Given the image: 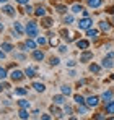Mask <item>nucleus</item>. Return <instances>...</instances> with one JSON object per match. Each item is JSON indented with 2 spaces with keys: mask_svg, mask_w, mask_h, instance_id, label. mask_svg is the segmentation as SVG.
<instances>
[{
  "mask_svg": "<svg viewBox=\"0 0 114 120\" xmlns=\"http://www.w3.org/2000/svg\"><path fill=\"white\" fill-rule=\"evenodd\" d=\"M24 33L28 34V38H38L39 36V26L36 21H29L24 28Z\"/></svg>",
  "mask_w": 114,
  "mask_h": 120,
  "instance_id": "nucleus-1",
  "label": "nucleus"
},
{
  "mask_svg": "<svg viewBox=\"0 0 114 120\" xmlns=\"http://www.w3.org/2000/svg\"><path fill=\"white\" fill-rule=\"evenodd\" d=\"M91 24H93V20L88 18V16H85L83 20L78 21V28L80 29H88V28H91Z\"/></svg>",
  "mask_w": 114,
  "mask_h": 120,
  "instance_id": "nucleus-2",
  "label": "nucleus"
},
{
  "mask_svg": "<svg viewBox=\"0 0 114 120\" xmlns=\"http://www.w3.org/2000/svg\"><path fill=\"white\" fill-rule=\"evenodd\" d=\"M10 76H12L13 81H20V80H23L26 75H24V71H21V70H13V71L10 73Z\"/></svg>",
  "mask_w": 114,
  "mask_h": 120,
  "instance_id": "nucleus-3",
  "label": "nucleus"
},
{
  "mask_svg": "<svg viewBox=\"0 0 114 120\" xmlns=\"http://www.w3.org/2000/svg\"><path fill=\"white\" fill-rule=\"evenodd\" d=\"M2 11L5 13V15H8V16H15V13H16V10L12 7V5H3V8H2Z\"/></svg>",
  "mask_w": 114,
  "mask_h": 120,
  "instance_id": "nucleus-4",
  "label": "nucleus"
},
{
  "mask_svg": "<svg viewBox=\"0 0 114 120\" xmlns=\"http://www.w3.org/2000/svg\"><path fill=\"white\" fill-rule=\"evenodd\" d=\"M86 104H88V107H96V105L99 104V98H96V96H90V98L86 99Z\"/></svg>",
  "mask_w": 114,
  "mask_h": 120,
  "instance_id": "nucleus-5",
  "label": "nucleus"
},
{
  "mask_svg": "<svg viewBox=\"0 0 114 120\" xmlns=\"http://www.w3.org/2000/svg\"><path fill=\"white\" fill-rule=\"evenodd\" d=\"M52 101H54L56 105H62V104L65 102V96H64V94H57V96L52 98Z\"/></svg>",
  "mask_w": 114,
  "mask_h": 120,
  "instance_id": "nucleus-6",
  "label": "nucleus"
},
{
  "mask_svg": "<svg viewBox=\"0 0 114 120\" xmlns=\"http://www.w3.org/2000/svg\"><path fill=\"white\" fill-rule=\"evenodd\" d=\"M103 5V0H88V7L90 8H99Z\"/></svg>",
  "mask_w": 114,
  "mask_h": 120,
  "instance_id": "nucleus-7",
  "label": "nucleus"
},
{
  "mask_svg": "<svg viewBox=\"0 0 114 120\" xmlns=\"http://www.w3.org/2000/svg\"><path fill=\"white\" fill-rule=\"evenodd\" d=\"M33 88H34L36 93H44V91H46V84H44V83H34Z\"/></svg>",
  "mask_w": 114,
  "mask_h": 120,
  "instance_id": "nucleus-8",
  "label": "nucleus"
},
{
  "mask_svg": "<svg viewBox=\"0 0 114 120\" xmlns=\"http://www.w3.org/2000/svg\"><path fill=\"white\" fill-rule=\"evenodd\" d=\"M60 91H62L64 96H70V94H72V88H70L69 84H62V86H60Z\"/></svg>",
  "mask_w": 114,
  "mask_h": 120,
  "instance_id": "nucleus-9",
  "label": "nucleus"
},
{
  "mask_svg": "<svg viewBox=\"0 0 114 120\" xmlns=\"http://www.w3.org/2000/svg\"><path fill=\"white\" fill-rule=\"evenodd\" d=\"M77 47H78V49H83V50H85V49H88V47H90V42H88V41H77Z\"/></svg>",
  "mask_w": 114,
  "mask_h": 120,
  "instance_id": "nucleus-10",
  "label": "nucleus"
},
{
  "mask_svg": "<svg viewBox=\"0 0 114 120\" xmlns=\"http://www.w3.org/2000/svg\"><path fill=\"white\" fill-rule=\"evenodd\" d=\"M101 99H103V102H109V101H113V93H111V91H106V93H103Z\"/></svg>",
  "mask_w": 114,
  "mask_h": 120,
  "instance_id": "nucleus-11",
  "label": "nucleus"
},
{
  "mask_svg": "<svg viewBox=\"0 0 114 120\" xmlns=\"http://www.w3.org/2000/svg\"><path fill=\"white\" fill-rule=\"evenodd\" d=\"M24 75H26L28 78H31V76H34V75H36V68H33V67H28V68L24 70Z\"/></svg>",
  "mask_w": 114,
  "mask_h": 120,
  "instance_id": "nucleus-12",
  "label": "nucleus"
},
{
  "mask_svg": "<svg viewBox=\"0 0 114 120\" xmlns=\"http://www.w3.org/2000/svg\"><path fill=\"white\" fill-rule=\"evenodd\" d=\"M33 59H34V60H42V59H44V52H41V50H36V49H34V52H33Z\"/></svg>",
  "mask_w": 114,
  "mask_h": 120,
  "instance_id": "nucleus-13",
  "label": "nucleus"
},
{
  "mask_svg": "<svg viewBox=\"0 0 114 120\" xmlns=\"http://www.w3.org/2000/svg\"><path fill=\"white\" fill-rule=\"evenodd\" d=\"M24 44H26L28 50H34V49H36V42H34L33 39H26V42H24Z\"/></svg>",
  "mask_w": 114,
  "mask_h": 120,
  "instance_id": "nucleus-14",
  "label": "nucleus"
},
{
  "mask_svg": "<svg viewBox=\"0 0 114 120\" xmlns=\"http://www.w3.org/2000/svg\"><path fill=\"white\" fill-rule=\"evenodd\" d=\"M93 59V54L91 52H85V54H81L80 55V62H86V60Z\"/></svg>",
  "mask_w": 114,
  "mask_h": 120,
  "instance_id": "nucleus-15",
  "label": "nucleus"
},
{
  "mask_svg": "<svg viewBox=\"0 0 114 120\" xmlns=\"http://www.w3.org/2000/svg\"><path fill=\"white\" fill-rule=\"evenodd\" d=\"M106 112H108V114H114V101L106 102Z\"/></svg>",
  "mask_w": 114,
  "mask_h": 120,
  "instance_id": "nucleus-16",
  "label": "nucleus"
},
{
  "mask_svg": "<svg viewBox=\"0 0 114 120\" xmlns=\"http://www.w3.org/2000/svg\"><path fill=\"white\" fill-rule=\"evenodd\" d=\"M18 117L20 119H29V112H28V109H21L18 112Z\"/></svg>",
  "mask_w": 114,
  "mask_h": 120,
  "instance_id": "nucleus-17",
  "label": "nucleus"
},
{
  "mask_svg": "<svg viewBox=\"0 0 114 120\" xmlns=\"http://www.w3.org/2000/svg\"><path fill=\"white\" fill-rule=\"evenodd\" d=\"M15 94H16V96H26V94H28V89H26V88H16V89H15Z\"/></svg>",
  "mask_w": 114,
  "mask_h": 120,
  "instance_id": "nucleus-18",
  "label": "nucleus"
},
{
  "mask_svg": "<svg viewBox=\"0 0 114 120\" xmlns=\"http://www.w3.org/2000/svg\"><path fill=\"white\" fill-rule=\"evenodd\" d=\"M34 10H36V11H34L36 16H46V8H44V7H38V8H34Z\"/></svg>",
  "mask_w": 114,
  "mask_h": 120,
  "instance_id": "nucleus-19",
  "label": "nucleus"
},
{
  "mask_svg": "<svg viewBox=\"0 0 114 120\" xmlns=\"http://www.w3.org/2000/svg\"><path fill=\"white\" fill-rule=\"evenodd\" d=\"M99 28H101L103 31H109V29H111V24H109L108 21H99Z\"/></svg>",
  "mask_w": 114,
  "mask_h": 120,
  "instance_id": "nucleus-20",
  "label": "nucleus"
},
{
  "mask_svg": "<svg viewBox=\"0 0 114 120\" xmlns=\"http://www.w3.org/2000/svg\"><path fill=\"white\" fill-rule=\"evenodd\" d=\"M86 36H88V38H96V36H98V29L88 28V29H86Z\"/></svg>",
  "mask_w": 114,
  "mask_h": 120,
  "instance_id": "nucleus-21",
  "label": "nucleus"
},
{
  "mask_svg": "<svg viewBox=\"0 0 114 120\" xmlns=\"http://www.w3.org/2000/svg\"><path fill=\"white\" fill-rule=\"evenodd\" d=\"M2 49H3L5 52H12V50H13V45L8 44V42H2Z\"/></svg>",
  "mask_w": 114,
  "mask_h": 120,
  "instance_id": "nucleus-22",
  "label": "nucleus"
},
{
  "mask_svg": "<svg viewBox=\"0 0 114 120\" xmlns=\"http://www.w3.org/2000/svg\"><path fill=\"white\" fill-rule=\"evenodd\" d=\"M13 29H15L18 34H23V26L20 24L18 21H15V23H13Z\"/></svg>",
  "mask_w": 114,
  "mask_h": 120,
  "instance_id": "nucleus-23",
  "label": "nucleus"
},
{
  "mask_svg": "<svg viewBox=\"0 0 114 120\" xmlns=\"http://www.w3.org/2000/svg\"><path fill=\"white\" fill-rule=\"evenodd\" d=\"M18 105L21 107V109H29V102L26 99H20L18 101Z\"/></svg>",
  "mask_w": 114,
  "mask_h": 120,
  "instance_id": "nucleus-24",
  "label": "nucleus"
},
{
  "mask_svg": "<svg viewBox=\"0 0 114 120\" xmlns=\"http://www.w3.org/2000/svg\"><path fill=\"white\" fill-rule=\"evenodd\" d=\"M80 11H83V7H81L80 3H75V5L72 7V13H80Z\"/></svg>",
  "mask_w": 114,
  "mask_h": 120,
  "instance_id": "nucleus-25",
  "label": "nucleus"
},
{
  "mask_svg": "<svg viewBox=\"0 0 114 120\" xmlns=\"http://www.w3.org/2000/svg\"><path fill=\"white\" fill-rule=\"evenodd\" d=\"M103 67H104V68H111V67H113V62H111L109 57H106V59L103 60Z\"/></svg>",
  "mask_w": 114,
  "mask_h": 120,
  "instance_id": "nucleus-26",
  "label": "nucleus"
},
{
  "mask_svg": "<svg viewBox=\"0 0 114 120\" xmlns=\"http://www.w3.org/2000/svg\"><path fill=\"white\" fill-rule=\"evenodd\" d=\"M73 99H75V102H77V104H78V105H81V104H85V102H86L83 96H78V94H77V96H75V98H73Z\"/></svg>",
  "mask_w": 114,
  "mask_h": 120,
  "instance_id": "nucleus-27",
  "label": "nucleus"
},
{
  "mask_svg": "<svg viewBox=\"0 0 114 120\" xmlns=\"http://www.w3.org/2000/svg\"><path fill=\"white\" fill-rule=\"evenodd\" d=\"M90 71L91 73H99V65H95V63L90 65Z\"/></svg>",
  "mask_w": 114,
  "mask_h": 120,
  "instance_id": "nucleus-28",
  "label": "nucleus"
},
{
  "mask_svg": "<svg viewBox=\"0 0 114 120\" xmlns=\"http://www.w3.org/2000/svg\"><path fill=\"white\" fill-rule=\"evenodd\" d=\"M64 23H65V24H70V23H73V16H72V15L65 16V18H64Z\"/></svg>",
  "mask_w": 114,
  "mask_h": 120,
  "instance_id": "nucleus-29",
  "label": "nucleus"
},
{
  "mask_svg": "<svg viewBox=\"0 0 114 120\" xmlns=\"http://www.w3.org/2000/svg\"><path fill=\"white\" fill-rule=\"evenodd\" d=\"M33 10H34V8H33V5H29V3H26V5H24V11H26V13H33Z\"/></svg>",
  "mask_w": 114,
  "mask_h": 120,
  "instance_id": "nucleus-30",
  "label": "nucleus"
},
{
  "mask_svg": "<svg viewBox=\"0 0 114 120\" xmlns=\"http://www.w3.org/2000/svg\"><path fill=\"white\" fill-rule=\"evenodd\" d=\"M5 78H7V71L3 67H0V80H5Z\"/></svg>",
  "mask_w": 114,
  "mask_h": 120,
  "instance_id": "nucleus-31",
  "label": "nucleus"
},
{
  "mask_svg": "<svg viewBox=\"0 0 114 120\" xmlns=\"http://www.w3.org/2000/svg\"><path fill=\"white\" fill-rule=\"evenodd\" d=\"M59 63H60V60L57 59V57H52V59H51V65H54V67H56V65H59Z\"/></svg>",
  "mask_w": 114,
  "mask_h": 120,
  "instance_id": "nucleus-32",
  "label": "nucleus"
},
{
  "mask_svg": "<svg viewBox=\"0 0 114 120\" xmlns=\"http://www.w3.org/2000/svg\"><path fill=\"white\" fill-rule=\"evenodd\" d=\"M57 11H59V13H65V11H67V7H62V5H59V7H57Z\"/></svg>",
  "mask_w": 114,
  "mask_h": 120,
  "instance_id": "nucleus-33",
  "label": "nucleus"
},
{
  "mask_svg": "<svg viewBox=\"0 0 114 120\" xmlns=\"http://www.w3.org/2000/svg\"><path fill=\"white\" fill-rule=\"evenodd\" d=\"M78 114H86V107H85V104H81V107H78Z\"/></svg>",
  "mask_w": 114,
  "mask_h": 120,
  "instance_id": "nucleus-34",
  "label": "nucleus"
},
{
  "mask_svg": "<svg viewBox=\"0 0 114 120\" xmlns=\"http://www.w3.org/2000/svg\"><path fill=\"white\" fill-rule=\"evenodd\" d=\"M13 57L18 59V60H24L26 59V55H23V54H13Z\"/></svg>",
  "mask_w": 114,
  "mask_h": 120,
  "instance_id": "nucleus-35",
  "label": "nucleus"
},
{
  "mask_svg": "<svg viewBox=\"0 0 114 120\" xmlns=\"http://www.w3.org/2000/svg\"><path fill=\"white\" fill-rule=\"evenodd\" d=\"M64 110H65V114H67V115H69V114H72V107H70V105H65V107H64Z\"/></svg>",
  "mask_w": 114,
  "mask_h": 120,
  "instance_id": "nucleus-36",
  "label": "nucleus"
},
{
  "mask_svg": "<svg viewBox=\"0 0 114 120\" xmlns=\"http://www.w3.org/2000/svg\"><path fill=\"white\" fill-rule=\"evenodd\" d=\"M47 41H46V38H38V44H41V45H44Z\"/></svg>",
  "mask_w": 114,
  "mask_h": 120,
  "instance_id": "nucleus-37",
  "label": "nucleus"
},
{
  "mask_svg": "<svg viewBox=\"0 0 114 120\" xmlns=\"http://www.w3.org/2000/svg\"><path fill=\"white\" fill-rule=\"evenodd\" d=\"M59 50H60L62 54H64V52H67V45H60V47H59Z\"/></svg>",
  "mask_w": 114,
  "mask_h": 120,
  "instance_id": "nucleus-38",
  "label": "nucleus"
},
{
  "mask_svg": "<svg viewBox=\"0 0 114 120\" xmlns=\"http://www.w3.org/2000/svg\"><path fill=\"white\" fill-rule=\"evenodd\" d=\"M15 2H18L21 5H26V3H29V0H15Z\"/></svg>",
  "mask_w": 114,
  "mask_h": 120,
  "instance_id": "nucleus-39",
  "label": "nucleus"
},
{
  "mask_svg": "<svg viewBox=\"0 0 114 120\" xmlns=\"http://www.w3.org/2000/svg\"><path fill=\"white\" fill-rule=\"evenodd\" d=\"M51 112H52V114H59V109H57V107H54V105H52V107H51Z\"/></svg>",
  "mask_w": 114,
  "mask_h": 120,
  "instance_id": "nucleus-40",
  "label": "nucleus"
},
{
  "mask_svg": "<svg viewBox=\"0 0 114 120\" xmlns=\"http://www.w3.org/2000/svg\"><path fill=\"white\" fill-rule=\"evenodd\" d=\"M67 65H69V67H73V65H75V60H69Z\"/></svg>",
  "mask_w": 114,
  "mask_h": 120,
  "instance_id": "nucleus-41",
  "label": "nucleus"
},
{
  "mask_svg": "<svg viewBox=\"0 0 114 120\" xmlns=\"http://www.w3.org/2000/svg\"><path fill=\"white\" fill-rule=\"evenodd\" d=\"M0 59H5V50H0Z\"/></svg>",
  "mask_w": 114,
  "mask_h": 120,
  "instance_id": "nucleus-42",
  "label": "nucleus"
},
{
  "mask_svg": "<svg viewBox=\"0 0 114 120\" xmlns=\"http://www.w3.org/2000/svg\"><path fill=\"white\" fill-rule=\"evenodd\" d=\"M41 119H44V120H49V119H51V115H41Z\"/></svg>",
  "mask_w": 114,
  "mask_h": 120,
  "instance_id": "nucleus-43",
  "label": "nucleus"
},
{
  "mask_svg": "<svg viewBox=\"0 0 114 120\" xmlns=\"http://www.w3.org/2000/svg\"><path fill=\"white\" fill-rule=\"evenodd\" d=\"M3 29H5V28H3V24H2V23H0V33H2V31H3Z\"/></svg>",
  "mask_w": 114,
  "mask_h": 120,
  "instance_id": "nucleus-44",
  "label": "nucleus"
},
{
  "mask_svg": "<svg viewBox=\"0 0 114 120\" xmlns=\"http://www.w3.org/2000/svg\"><path fill=\"white\" fill-rule=\"evenodd\" d=\"M7 2H8V0H0V3H7Z\"/></svg>",
  "mask_w": 114,
  "mask_h": 120,
  "instance_id": "nucleus-45",
  "label": "nucleus"
},
{
  "mask_svg": "<svg viewBox=\"0 0 114 120\" xmlns=\"http://www.w3.org/2000/svg\"><path fill=\"white\" fill-rule=\"evenodd\" d=\"M2 91H3V86H2V84H0V93H2Z\"/></svg>",
  "mask_w": 114,
  "mask_h": 120,
  "instance_id": "nucleus-46",
  "label": "nucleus"
},
{
  "mask_svg": "<svg viewBox=\"0 0 114 120\" xmlns=\"http://www.w3.org/2000/svg\"><path fill=\"white\" fill-rule=\"evenodd\" d=\"M113 11H114V8H113Z\"/></svg>",
  "mask_w": 114,
  "mask_h": 120,
  "instance_id": "nucleus-47",
  "label": "nucleus"
},
{
  "mask_svg": "<svg viewBox=\"0 0 114 120\" xmlns=\"http://www.w3.org/2000/svg\"><path fill=\"white\" fill-rule=\"evenodd\" d=\"M113 23H114V20H113Z\"/></svg>",
  "mask_w": 114,
  "mask_h": 120,
  "instance_id": "nucleus-48",
  "label": "nucleus"
}]
</instances>
